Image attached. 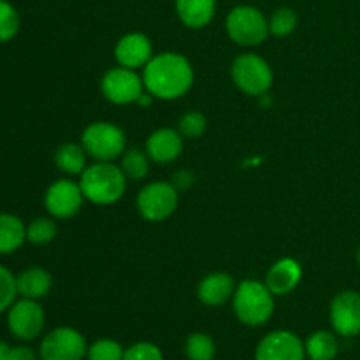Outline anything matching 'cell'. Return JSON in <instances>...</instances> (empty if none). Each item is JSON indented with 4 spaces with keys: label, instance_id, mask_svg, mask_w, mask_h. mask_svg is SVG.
<instances>
[{
    "label": "cell",
    "instance_id": "13",
    "mask_svg": "<svg viewBox=\"0 0 360 360\" xmlns=\"http://www.w3.org/2000/svg\"><path fill=\"white\" fill-rule=\"evenodd\" d=\"M83 190L79 183L70 179H58L46 190L44 206L53 218H72L83 206Z\"/></svg>",
    "mask_w": 360,
    "mask_h": 360
},
{
    "label": "cell",
    "instance_id": "21",
    "mask_svg": "<svg viewBox=\"0 0 360 360\" xmlns=\"http://www.w3.org/2000/svg\"><path fill=\"white\" fill-rule=\"evenodd\" d=\"M306 359L309 360H334L340 354V341L330 330H316L304 341Z\"/></svg>",
    "mask_w": 360,
    "mask_h": 360
},
{
    "label": "cell",
    "instance_id": "31",
    "mask_svg": "<svg viewBox=\"0 0 360 360\" xmlns=\"http://www.w3.org/2000/svg\"><path fill=\"white\" fill-rule=\"evenodd\" d=\"M123 360H165L164 354L157 345L150 341H139V343L130 345L125 350Z\"/></svg>",
    "mask_w": 360,
    "mask_h": 360
},
{
    "label": "cell",
    "instance_id": "23",
    "mask_svg": "<svg viewBox=\"0 0 360 360\" xmlns=\"http://www.w3.org/2000/svg\"><path fill=\"white\" fill-rule=\"evenodd\" d=\"M150 160L148 153L137 150V148H132L127 153H123L122 157V171L125 172L127 179H132V181H139V179H144L150 172Z\"/></svg>",
    "mask_w": 360,
    "mask_h": 360
},
{
    "label": "cell",
    "instance_id": "5",
    "mask_svg": "<svg viewBox=\"0 0 360 360\" xmlns=\"http://www.w3.org/2000/svg\"><path fill=\"white\" fill-rule=\"evenodd\" d=\"M229 37L232 42L245 48L262 44L269 35V21L253 6H238L227 14L225 20Z\"/></svg>",
    "mask_w": 360,
    "mask_h": 360
},
{
    "label": "cell",
    "instance_id": "14",
    "mask_svg": "<svg viewBox=\"0 0 360 360\" xmlns=\"http://www.w3.org/2000/svg\"><path fill=\"white\" fill-rule=\"evenodd\" d=\"M115 58L118 65L127 67V69H144V65L153 58V46H151L150 37L141 32L125 34L116 42Z\"/></svg>",
    "mask_w": 360,
    "mask_h": 360
},
{
    "label": "cell",
    "instance_id": "8",
    "mask_svg": "<svg viewBox=\"0 0 360 360\" xmlns=\"http://www.w3.org/2000/svg\"><path fill=\"white\" fill-rule=\"evenodd\" d=\"M86 354V340L74 327H56L42 338L39 347L41 360H83Z\"/></svg>",
    "mask_w": 360,
    "mask_h": 360
},
{
    "label": "cell",
    "instance_id": "3",
    "mask_svg": "<svg viewBox=\"0 0 360 360\" xmlns=\"http://www.w3.org/2000/svg\"><path fill=\"white\" fill-rule=\"evenodd\" d=\"M232 306L239 322L248 327H260L273 316L274 294L267 288L266 281L245 280L236 287Z\"/></svg>",
    "mask_w": 360,
    "mask_h": 360
},
{
    "label": "cell",
    "instance_id": "11",
    "mask_svg": "<svg viewBox=\"0 0 360 360\" xmlns=\"http://www.w3.org/2000/svg\"><path fill=\"white\" fill-rule=\"evenodd\" d=\"M255 360H306L304 341L290 330H273L257 345Z\"/></svg>",
    "mask_w": 360,
    "mask_h": 360
},
{
    "label": "cell",
    "instance_id": "4",
    "mask_svg": "<svg viewBox=\"0 0 360 360\" xmlns=\"http://www.w3.org/2000/svg\"><path fill=\"white\" fill-rule=\"evenodd\" d=\"M232 81L246 95L262 97L273 86V69L262 56L255 53H243L236 56L231 67Z\"/></svg>",
    "mask_w": 360,
    "mask_h": 360
},
{
    "label": "cell",
    "instance_id": "2",
    "mask_svg": "<svg viewBox=\"0 0 360 360\" xmlns=\"http://www.w3.org/2000/svg\"><path fill=\"white\" fill-rule=\"evenodd\" d=\"M79 186L86 200L97 206H111L125 193L127 176L120 165L111 162H95L83 171Z\"/></svg>",
    "mask_w": 360,
    "mask_h": 360
},
{
    "label": "cell",
    "instance_id": "9",
    "mask_svg": "<svg viewBox=\"0 0 360 360\" xmlns=\"http://www.w3.org/2000/svg\"><path fill=\"white\" fill-rule=\"evenodd\" d=\"M143 76L136 72L134 69L127 67H115L109 69L101 79V91L105 97V101L112 102L116 105L134 104L144 94Z\"/></svg>",
    "mask_w": 360,
    "mask_h": 360
},
{
    "label": "cell",
    "instance_id": "33",
    "mask_svg": "<svg viewBox=\"0 0 360 360\" xmlns=\"http://www.w3.org/2000/svg\"><path fill=\"white\" fill-rule=\"evenodd\" d=\"M7 360H39V357L28 347H11Z\"/></svg>",
    "mask_w": 360,
    "mask_h": 360
},
{
    "label": "cell",
    "instance_id": "12",
    "mask_svg": "<svg viewBox=\"0 0 360 360\" xmlns=\"http://www.w3.org/2000/svg\"><path fill=\"white\" fill-rule=\"evenodd\" d=\"M330 326L334 333L343 338H355L360 334V294L355 290H343L333 299L329 308Z\"/></svg>",
    "mask_w": 360,
    "mask_h": 360
},
{
    "label": "cell",
    "instance_id": "34",
    "mask_svg": "<svg viewBox=\"0 0 360 360\" xmlns=\"http://www.w3.org/2000/svg\"><path fill=\"white\" fill-rule=\"evenodd\" d=\"M9 345L0 341V360H7V357H9Z\"/></svg>",
    "mask_w": 360,
    "mask_h": 360
},
{
    "label": "cell",
    "instance_id": "29",
    "mask_svg": "<svg viewBox=\"0 0 360 360\" xmlns=\"http://www.w3.org/2000/svg\"><path fill=\"white\" fill-rule=\"evenodd\" d=\"M207 129L206 116L200 111H188L179 118L178 130L183 139H199Z\"/></svg>",
    "mask_w": 360,
    "mask_h": 360
},
{
    "label": "cell",
    "instance_id": "16",
    "mask_svg": "<svg viewBox=\"0 0 360 360\" xmlns=\"http://www.w3.org/2000/svg\"><path fill=\"white\" fill-rule=\"evenodd\" d=\"M302 278V269L297 260L285 257V259L276 260L267 271L266 285L274 295H287L294 292L299 281Z\"/></svg>",
    "mask_w": 360,
    "mask_h": 360
},
{
    "label": "cell",
    "instance_id": "35",
    "mask_svg": "<svg viewBox=\"0 0 360 360\" xmlns=\"http://www.w3.org/2000/svg\"><path fill=\"white\" fill-rule=\"evenodd\" d=\"M357 262H359V266H360V248H359V253H357Z\"/></svg>",
    "mask_w": 360,
    "mask_h": 360
},
{
    "label": "cell",
    "instance_id": "7",
    "mask_svg": "<svg viewBox=\"0 0 360 360\" xmlns=\"http://www.w3.org/2000/svg\"><path fill=\"white\" fill-rule=\"evenodd\" d=\"M137 211L148 221H164L176 211L179 192L167 181L148 183L137 195Z\"/></svg>",
    "mask_w": 360,
    "mask_h": 360
},
{
    "label": "cell",
    "instance_id": "15",
    "mask_svg": "<svg viewBox=\"0 0 360 360\" xmlns=\"http://www.w3.org/2000/svg\"><path fill=\"white\" fill-rule=\"evenodd\" d=\"M183 136L174 129H158L146 141V153L157 164H171L181 155Z\"/></svg>",
    "mask_w": 360,
    "mask_h": 360
},
{
    "label": "cell",
    "instance_id": "17",
    "mask_svg": "<svg viewBox=\"0 0 360 360\" xmlns=\"http://www.w3.org/2000/svg\"><path fill=\"white\" fill-rule=\"evenodd\" d=\"M236 281L229 273H211L200 280L197 295L202 304L217 308L234 295Z\"/></svg>",
    "mask_w": 360,
    "mask_h": 360
},
{
    "label": "cell",
    "instance_id": "28",
    "mask_svg": "<svg viewBox=\"0 0 360 360\" xmlns=\"http://www.w3.org/2000/svg\"><path fill=\"white\" fill-rule=\"evenodd\" d=\"M20 32V14L9 4L0 0V42H9Z\"/></svg>",
    "mask_w": 360,
    "mask_h": 360
},
{
    "label": "cell",
    "instance_id": "19",
    "mask_svg": "<svg viewBox=\"0 0 360 360\" xmlns=\"http://www.w3.org/2000/svg\"><path fill=\"white\" fill-rule=\"evenodd\" d=\"M18 295L25 299H41L49 294L53 287V278L42 267H28L16 276Z\"/></svg>",
    "mask_w": 360,
    "mask_h": 360
},
{
    "label": "cell",
    "instance_id": "25",
    "mask_svg": "<svg viewBox=\"0 0 360 360\" xmlns=\"http://www.w3.org/2000/svg\"><path fill=\"white\" fill-rule=\"evenodd\" d=\"M267 21H269V34L276 37H287L297 27V14L290 7H280L271 14Z\"/></svg>",
    "mask_w": 360,
    "mask_h": 360
},
{
    "label": "cell",
    "instance_id": "20",
    "mask_svg": "<svg viewBox=\"0 0 360 360\" xmlns=\"http://www.w3.org/2000/svg\"><path fill=\"white\" fill-rule=\"evenodd\" d=\"M27 241V227L18 217L0 213V255L16 252Z\"/></svg>",
    "mask_w": 360,
    "mask_h": 360
},
{
    "label": "cell",
    "instance_id": "18",
    "mask_svg": "<svg viewBox=\"0 0 360 360\" xmlns=\"http://www.w3.org/2000/svg\"><path fill=\"white\" fill-rule=\"evenodd\" d=\"M176 14L188 28H204L217 13V0H176Z\"/></svg>",
    "mask_w": 360,
    "mask_h": 360
},
{
    "label": "cell",
    "instance_id": "10",
    "mask_svg": "<svg viewBox=\"0 0 360 360\" xmlns=\"http://www.w3.org/2000/svg\"><path fill=\"white\" fill-rule=\"evenodd\" d=\"M44 320V309L35 299L21 297L7 309V326L11 334L21 341H32L41 336Z\"/></svg>",
    "mask_w": 360,
    "mask_h": 360
},
{
    "label": "cell",
    "instance_id": "6",
    "mask_svg": "<svg viewBox=\"0 0 360 360\" xmlns=\"http://www.w3.org/2000/svg\"><path fill=\"white\" fill-rule=\"evenodd\" d=\"M127 137L122 127L109 122H94L83 130L81 146L97 162H112L125 151Z\"/></svg>",
    "mask_w": 360,
    "mask_h": 360
},
{
    "label": "cell",
    "instance_id": "27",
    "mask_svg": "<svg viewBox=\"0 0 360 360\" xmlns=\"http://www.w3.org/2000/svg\"><path fill=\"white\" fill-rule=\"evenodd\" d=\"M56 238V224L51 218H35L27 227V241L32 245H48Z\"/></svg>",
    "mask_w": 360,
    "mask_h": 360
},
{
    "label": "cell",
    "instance_id": "22",
    "mask_svg": "<svg viewBox=\"0 0 360 360\" xmlns=\"http://www.w3.org/2000/svg\"><path fill=\"white\" fill-rule=\"evenodd\" d=\"M55 164L62 172L70 176L83 174L86 165V151L81 144L65 143L55 151Z\"/></svg>",
    "mask_w": 360,
    "mask_h": 360
},
{
    "label": "cell",
    "instance_id": "1",
    "mask_svg": "<svg viewBox=\"0 0 360 360\" xmlns=\"http://www.w3.org/2000/svg\"><path fill=\"white\" fill-rule=\"evenodd\" d=\"M143 83L150 95L160 101H176L190 91L193 69L188 60L174 51L153 55L144 65Z\"/></svg>",
    "mask_w": 360,
    "mask_h": 360
},
{
    "label": "cell",
    "instance_id": "24",
    "mask_svg": "<svg viewBox=\"0 0 360 360\" xmlns=\"http://www.w3.org/2000/svg\"><path fill=\"white\" fill-rule=\"evenodd\" d=\"M185 354L188 360H213L217 347L210 334L192 333L185 341Z\"/></svg>",
    "mask_w": 360,
    "mask_h": 360
},
{
    "label": "cell",
    "instance_id": "26",
    "mask_svg": "<svg viewBox=\"0 0 360 360\" xmlns=\"http://www.w3.org/2000/svg\"><path fill=\"white\" fill-rule=\"evenodd\" d=\"M125 355V348L118 343L116 340H109V338H102V340L94 341L88 347V360H123Z\"/></svg>",
    "mask_w": 360,
    "mask_h": 360
},
{
    "label": "cell",
    "instance_id": "32",
    "mask_svg": "<svg viewBox=\"0 0 360 360\" xmlns=\"http://www.w3.org/2000/svg\"><path fill=\"white\" fill-rule=\"evenodd\" d=\"M193 174L190 171H186V169H181V171L174 172V176H172V186H174L178 192H185V190H188L190 186L193 185Z\"/></svg>",
    "mask_w": 360,
    "mask_h": 360
},
{
    "label": "cell",
    "instance_id": "30",
    "mask_svg": "<svg viewBox=\"0 0 360 360\" xmlns=\"http://www.w3.org/2000/svg\"><path fill=\"white\" fill-rule=\"evenodd\" d=\"M16 295V276H14L9 269L0 266V315H2L4 311H7V309L14 304Z\"/></svg>",
    "mask_w": 360,
    "mask_h": 360
}]
</instances>
